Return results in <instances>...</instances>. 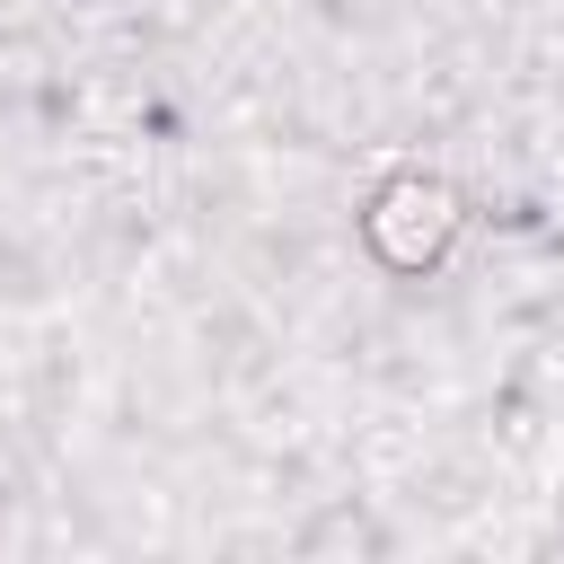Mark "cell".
Here are the masks:
<instances>
[{"label":"cell","mask_w":564,"mask_h":564,"mask_svg":"<svg viewBox=\"0 0 564 564\" xmlns=\"http://www.w3.org/2000/svg\"><path fill=\"white\" fill-rule=\"evenodd\" d=\"M361 238H370V256L379 264H397V273H423L449 238H458V194L441 185V176H423V167H405V176H388L379 194H370V212H361Z\"/></svg>","instance_id":"cell-1"}]
</instances>
